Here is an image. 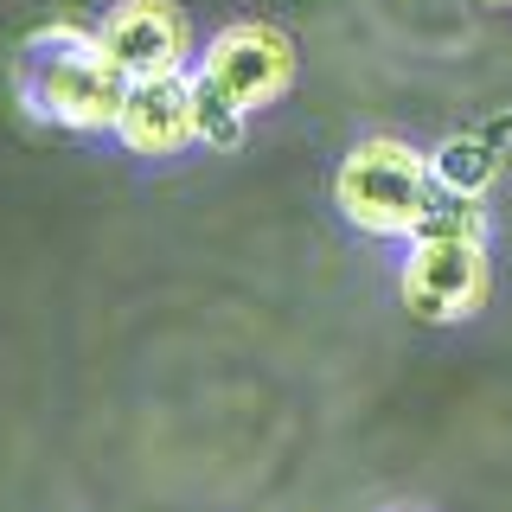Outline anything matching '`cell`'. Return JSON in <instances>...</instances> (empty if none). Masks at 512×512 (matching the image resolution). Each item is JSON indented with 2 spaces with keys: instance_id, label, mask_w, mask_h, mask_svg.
<instances>
[{
  "instance_id": "7",
  "label": "cell",
  "mask_w": 512,
  "mask_h": 512,
  "mask_svg": "<svg viewBox=\"0 0 512 512\" xmlns=\"http://www.w3.org/2000/svg\"><path fill=\"white\" fill-rule=\"evenodd\" d=\"M429 173H436L442 192H474L487 199V186L500 180V148L493 135H448L436 154H429Z\"/></svg>"
},
{
  "instance_id": "5",
  "label": "cell",
  "mask_w": 512,
  "mask_h": 512,
  "mask_svg": "<svg viewBox=\"0 0 512 512\" xmlns=\"http://www.w3.org/2000/svg\"><path fill=\"white\" fill-rule=\"evenodd\" d=\"M96 45L122 77H167V71H192L199 39H192L186 7L173 0H116L96 20Z\"/></svg>"
},
{
  "instance_id": "10",
  "label": "cell",
  "mask_w": 512,
  "mask_h": 512,
  "mask_svg": "<svg viewBox=\"0 0 512 512\" xmlns=\"http://www.w3.org/2000/svg\"><path fill=\"white\" fill-rule=\"evenodd\" d=\"M487 7H512V0H487Z\"/></svg>"
},
{
  "instance_id": "4",
  "label": "cell",
  "mask_w": 512,
  "mask_h": 512,
  "mask_svg": "<svg viewBox=\"0 0 512 512\" xmlns=\"http://www.w3.org/2000/svg\"><path fill=\"white\" fill-rule=\"evenodd\" d=\"M192 71H199L205 84H218L237 109H244V116H256V109L282 103V96L295 90L301 58H295V39H288L282 26H269V20H231V26H218L212 39L199 45Z\"/></svg>"
},
{
  "instance_id": "1",
  "label": "cell",
  "mask_w": 512,
  "mask_h": 512,
  "mask_svg": "<svg viewBox=\"0 0 512 512\" xmlns=\"http://www.w3.org/2000/svg\"><path fill=\"white\" fill-rule=\"evenodd\" d=\"M429 199H436V173H429V154L410 148L397 135H365L352 141L340 173H333V205L352 231L365 237H404L423 224Z\"/></svg>"
},
{
  "instance_id": "9",
  "label": "cell",
  "mask_w": 512,
  "mask_h": 512,
  "mask_svg": "<svg viewBox=\"0 0 512 512\" xmlns=\"http://www.w3.org/2000/svg\"><path fill=\"white\" fill-rule=\"evenodd\" d=\"M410 237H480V244H487V205H480L474 192H442L436 186V199H429V212Z\"/></svg>"
},
{
  "instance_id": "8",
  "label": "cell",
  "mask_w": 512,
  "mask_h": 512,
  "mask_svg": "<svg viewBox=\"0 0 512 512\" xmlns=\"http://www.w3.org/2000/svg\"><path fill=\"white\" fill-rule=\"evenodd\" d=\"M244 128H250L244 109H237L218 84H205V77L192 71V141L212 148V154H231V148H244Z\"/></svg>"
},
{
  "instance_id": "6",
  "label": "cell",
  "mask_w": 512,
  "mask_h": 512,
  "mask_svg": "<svg viewBox=\"0 0 512 512\" xmlns=\"http://www.w3.org/2000/svg\"><path fill=\"white\" fill-rule=\"evenodd\" d=\"M116 141H122V154H135V160H173V154L199 148V141H192V71L128 77Z\"/></svg>"
},
{
  "instance_id": "3",
  "label": "cell",
  "mask_w": 512,
  "mask_h": 512,
  "mask_svg": "<svg viewBox=\"0 0 512 512\" xmlns=\"http://www.w3.org/2000/svg\"><path fill=\"white\" fill-rule=\"evenodd\" d=\"M397 295L429 327L474 320L493 295V256L480 237H410L404 263H397Z\"/></svg>"
},
{
  "instance_id": "2",
  "label": "cell",
  "mask_w": 512,
  "mask_h": 512,
  "mask_svg": "<svg viewBox=\"0 0 512 512\" xmlns=\"http://www.w3.org/2000/svg\"><path fill=\"white\" fill-rule=\"evenodd\" d=\"M128 77L103 58V45H52V52H26L20 45V96L39 122L71 128V135H116Z\"/></svg>"
}]
</instances>
